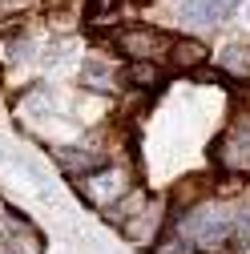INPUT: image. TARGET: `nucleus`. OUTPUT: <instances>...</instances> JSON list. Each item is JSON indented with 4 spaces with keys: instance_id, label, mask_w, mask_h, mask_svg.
<instances>
[{
    "instance_id": "f257e3e1",
    "label": "nucleus",
    "mask_w": 250,
    "mask_h": 254,
    "mask_svg": "<svg viewBox=\"0 0 250 254\" xmlns=\"http://www.w3.org/2000/svg\"><path fill=\"white\" fill-rule=\"evenodd\" d=\"M178 230L190 238L198 250H222V246H230V234H234V210L194 206V210L182 214V226Z\"/></svg>"
},
{
    "instance_id": "f03ea898",
    "label": "nucleus",
    "mask_w": 250,
    "mask_h": 254,
    "mask_svg": "<svg viewBox=\"0 0 250 254\" xmlns=\"http://www.w3.org/2000/svg\"><path fill=\"white\" fill-rule=\"evenodd\" d=\"M214 157L226 174H250V117L238 113L230 129L214 141Z\"/></svg>"
},
{
    "instance_id": "7ed1b4c3",
    "label": "nucleus",
    "mask_w": 250,
    "mask_h": 254,
    "mask_svg": "<svg viewBox=\"0 0 250 254\" xmlns=\"http://www.w3.org/2000/svg\"><path fill=\"white\" fill-rule=\"evenodd\" d=\"M0 246H4V254H41L45 238L20 210L0 202Z\"/></svg>"
},
{
    "instance_id": "20e7f679",
    "label": "nucleus",
    "mask_w": 250,
    "mask_h": 254,
    "mask_svg": "<svg viewBox=\"0 0 250 254\" xmlns=\"http://www.w3.org/2000/svg\"><path fill=\"white\" fill-rule=\"evenodd\" d=\"M117 49L129 61H153L162 49H170V41L158 33V28H121L117 33Z\"/></svg>"
},
{
    "instance_id": "39448f33",
    "label": "nucleus",
    "mask_w": 250,
    "mask_h": 254,
    "mask_svg": "<svg viewBox=\"0 0 250 254\" xmlns=\"http://www.w3.org/2000/svg\"><path fill=\"white\" fill-rule=\"evenodd\" d=\"M238 4H242V0H182L178 20L198 24V28H214V24H222Z\"/></svg>"
},
{
    "instance_id": "423d86ee",
    "label": "nucleus",
    "mask_w": 250,
    "mask_h": 254,
    "mask_svg": "<svg viewBox=\"0 0 250 254\" xmlns=\"http://www.w3.org/2000/svg\"><path fill=\"white\" fill-rule=\"evenodd\" d=\"M57 162H61L65 174L85 178V174H97L105 166V153L101 149H89V145H65V149H57Z\"/></svg>"
},
{
    "instance_id": "0eeeda50",
    "label": "nucleus",
    "mask_w": 250,
    "mask_h": 254,
    "mask_svg": "<svg viewBox=\"0 0 250 254\" xmlns=\"http://www.w3.org/2000/svg\"><path fill=\"white\" fill-rule=\"evenodd\" d=\"M170 65L182 69V73H198L206 65V45L202 41H190V37L170 41Z\"/></svg>"
},
{
    "instance_id": "6e6552de",
    "label": "nucleus",
    "mask_w": 250,
    "mask_h": 254,
    "mask_svg": "<svg viewBox=\"0 0 250 254\" xmlns=\"http://www.w3.org/2000/svg\"><path fill=\"white\" fill-rule=\"evenodd\" d=\"M222 69H226L230 77H250V49H246V45H230V49L222 53Z\"/></svg>"
},
{
    "instance_id": "1a4fd4ad",
    "label": "nucleus",
    "mask_w": 250,
    "mask_h": 254,
    "mask_svg": "<svg viewBox=\"0 0 250 254\" xmlns=\"http://www.w3.org/2000/svg\"><path fill=\"white\" fill-rule=\"evenodd\" d=\"M125 81L137 85V89L158 85V65H153V61H129V69H125Z\"/></svg>"
},
{
    "instance_id": "9d476101",
    "label": "nucleus",
    "mask_w": 250,
    "mask_h": 254,
    "mask_svg": "<svg viewBox=\"0 0 250 254\" xmlns=\"http://www.w3.org/2000/svg\"><path fill=\"white\" fill-rule=\"evenodd\" d=\"M117 4H121V0H89V4H85V20H93V24H113Z\"/></svg>"
},
{
    "instance_id": "9b49d317",
    "label": "nucleus",
    "mask_w": 250,
    "mask_h": 254,
    "mask_svg": "<svg viewBox=\"0 0 250 254\" xmlns=\"http://www.w3.org/2000/svg\"><path fill=\"white\" fill-rule=\"evenodd\" d=\"M230 250H250V206L234 214V234H230Z\"/></svg>"
},
{
    "instance_id": "f8f14e48",
    "label": "nucleus",
    "mask_w": 250,
    "mask_h": 254,
    "mask_svg": "<svg viewBox=\"0 0 250 254\" xmlns=\"http://www.w3.org/2000/svg\"><path fill=\"white\" fill-rule=\"evenodd\" d=\"M153 254H202V250L186 238V234H178V238H162L158 246H153Z\"/></svg>"
},
{
    "instance_id": "ddd939ff",
    "label": "nucleus",
    "mask_w": 250,
    "mask_h": 254,
    "mask_svg": "<svg viewBox=\"0 0 250 254\" xmlns=\"http://www.w3.org/2000/svg\"><path fill=\"white\" fill-rule=\"evenodd\" d=\"M81 77H85V85H89V89H93V81H101V89H105L113 73H109V65H105V61L89 57V61H85V73H81Z\"/></svg>"
}]
</instances>
